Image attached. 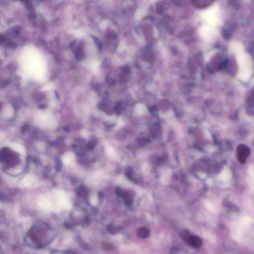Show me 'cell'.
Wrapping results in <instances>:
<instances>
[{"label": "cell", "mask_w": 254, "mask_h": 254, "mask_svg": "<svg viewBox=\"0 0 254 254\" xmlns=\"http://www.w3.org/2000/svg\"><path fill=\"white\" fill-rule=\"evenodd\" d=\"M191 235V234L187 230L182 231L180 233L181 238L184 240V241L186 243L187 242Z\"/></svg>", "instance_id": "7"}, {"label": "cell", "mask_w": 254, "mask_h": 254, "mask_svg": "<svg viewBox=\"0 0 254 254\" xmlns=\"http://www.w3.org/2000/svg\"><path fill=\"white\" fill-rule=\"evenodd\" d=\"M137 235L140 238H148L150 237V231L145 227L140 228L137 230Z\"/></svg>", "instance_id": "4"}, {"label": "cell", "mask_w": 254, "mask_h": 254, "mask_svg": "<svg viewBox=\"0 0 254 254\" xmlns=\"http://www.w3.org/2000/svg\"><path fill=\"white\" fill-rule=\"evenodd\" d=\"M95 145H94V143L93 142H91L89 143V145H87V147H88V148L89 150H92L93 148H94V147Z\"/></svg>", "instance_id": "8"}, {"label": "cell", "mask_w": 254, "mask_h": 254, "mask_svg": "<svg viewBox=\"0 0 254 254\" xmlns=\"http://www.w3.org/2000/svg\"><path fill=\"white\" fill-rule=\"evenodd\" d=\"M17 156L14 152L9 148H3L0 153L1 162L8 167L16 165L17 162Z\"/></svg>", "instance_id": "1"}, {"label": "cell", "mask_w": 254, "mask_h": 254, "mask_svg": "<svg viewBox=\"0 0 254 254\" xmlns=\"http://www.w3.org/2000/svg\"><path fill=\"white\" fill-rule=\"evenodd\" d=\"M237 158L242 164L245 163L246 158L249 156L250 150L247 145L241 144L238 145L237 149Z\"/></svg>", "instance_id": "2"}, {"label": "cell", "mask_w": 254, "mask_h": 254, "mask_svg": "<svg viewBox=\"0 0 254 254\" xmlns=\"http://www.w3.org/2000/svg\"><path fill=\"white\" fill-rule=\"evenodd\" d=\"M177 252H178V249L176 247H173L170 249V253L171 254H174Z\"/></svg>", "instance_id": "9"}, {"label": "cell", "mask_w": 254, "mask_h": 254, "mask_svg": "<svg viewBox=\"0 0 254 254\" xmlns=\"http://www.w3.org/2000/svg\"><path fill=\"white\" fill-rule=\"evenodd\" d=\"M194 6L197 8H204L207 7V6H209V5H211L212 2L204 1L202 3V1H194Z\"/></svg>", "instance_id": "6"}, {"label": "cell", "mask_w": 254, "mask_h": 254, "mask_svg": "<svg viewBox=\"0 0 254 254\" xmlns=\"http://www.w3.org/2000/svg\"><path fill=\"white\" fill-rule=\"evenodd\" d=\"M121 230V228L119 226H114L113 225H110L108 226L107 231L108 232L111 234H117Z\"/></svg>", "instance_id": "5"}, {"label": "cell", "mask_w": 254, "mask_h": 254, "mask_svg": "<svg viewBox=\"0 0 254 254\" xmlns=\"http://www.w3.org/2000/svg\"><path fill=\"white\" fill-rule=\"evenodd\" d=\"M186 243L193 248L199 249L201 247L202 241L200 237L197 236L191 235Z\"/></svg>", "instance_id": "3"}]
</instances>
